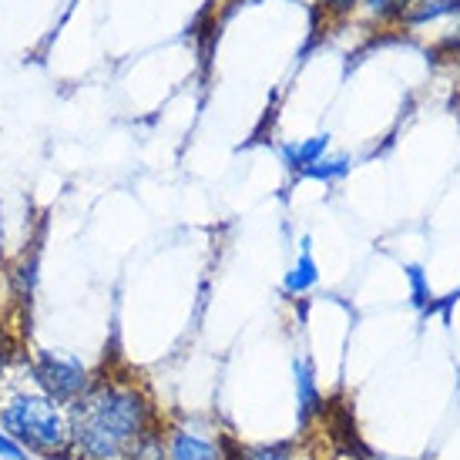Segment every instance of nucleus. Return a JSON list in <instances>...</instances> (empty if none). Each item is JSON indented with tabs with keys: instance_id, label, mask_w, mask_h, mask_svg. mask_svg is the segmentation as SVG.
Segmentation results:
<instances>
[{
	"instance_id": "3",
	"label": "nucleus",
	"mask_w": 460,
	"mask_h": 460,
	"mask_svg": "<svg viewBox=\"0 0 460 460\" xmlns=\"http://www.w3.org/2000/svg\"><path fill=\"white\" fill-rule=\"evenodd\" d=\"M27 373L31 384L38 386L40 394H48L51 400L71 407L75 400L88 394V386L94 384V373L81 357L65 353V349H38L27 359Z\"/></svg>"
},
{
	"instance_id": "5",
	"label": "nucleus",
	"mask_w": 460,
	"mask_h": 460,
	"mask_svg": "<svg viewBox=\"0 0 460 460\" xmlns=\"http://www.w3.org/2000/svg\"><path fill=\"white\" fill-rule=\"evenodd\" d=\"M293 380H296V420H299V427H309V420L323 407V394H320V384H316V367L306 357H296Z\"/></svg>"
},
{
	"instance_id": "12",
	"label": "nucleus",
	"mask_w": 460,
	"mask_h": 460,
	"mask_svg": "<svg viewBox=\"0 0 460 460\" xmlns=\"http://www.w3.org/2000/svg\"><path fill=\"white\" fill-rule=\"evenodd\" d=\"M410 282H413V293H417V303H423V276H420V269L417 266H410Z\"/></svg>"
},
{
	"instance_id": "2",
	"label": "nucleus",
	"mask_w": 460,
	"mask_h": 460,
	"mask_svg": "<svg viewBox=\"0 0 460 460\" xmlns=\"http://www.w3.org/2000/svg\"><path fill=\"white\" fill-rule=\"evenodd\" d=\"M0 430L11 434L38 460H71V413L65 403L27 386H11L0 394Z\"/></svg>"
},
{
	"instance_id": "10",
	"label": "nucleus",
	"mask_w": 460,
	"mask_h": 460,
	"mask_svg": "<svg viewBox=\"0 0 460 460\" xmlns=\"http://www.w3.org/2000/svg\"><path fill=\"white\" fill-rule=\"evenodd\" d=\"M346 172H349V158H320V162L309 165L303 175H306V179H320V181H336V179H343Z\"/></svg>"
},
{
	"instance_id": "13",
	"label": "nucleus",
	"mask_w": 460,
	"mask_h": 460,
	"mask_svg": "<svg viewBox=\"0 0 460 460\" xmlns=\"http://www.w3.org/2000/svg\"><path fill=\"white\" fill-rule=\"evenodd\" d=\"M330 4H336V7H343V4H353V0H330Z\"/></svg>"
},
{
	"instance_id": "6",
	"label": "nucleus",
	"mask_w": 460,
	"mask_h": 460,
	"mask_svg": "<svg viewBox=\"0 0 460 460\" xmlns=\"http://www.w3.org/2000/svg\"><path fill=\"white\" fill-rule=\"evenodd\" d=\"M320 282V269H316V259L309 252V243L303 245V256L296 259V266L286 272V279H282V289L289 296H303L306 289H313Z\"/></svg>"
},
{
	"instance_id": "9",
	"label": "nucleus",
	"mask_w": 460,
	"mask_h": 460,
	"mask_svg": "<svg viewBox=\"0 0 460 460\" xmlns=\"http://www.w3.org/2000/svg\"><path fill=\"white\" fill-rule=\"evenodd\" d=\"M232 460H299L296 444H256V447H232Z\"/></svg>"
},
{
	"instance_id": "11",
	"label": "nucleus",
	"mask_w": 460,
	"mask_h": 460,
	"mask_svg": "<svg viewBox=\"0 0 460 460\" xmlns=\"http://www.w3.org/2000/svg\"><path fill=\"white\" fill-rule=\"evenodd\" d=\"M0 460H31V454H27V450L21 447L11 434H4V430H0Z\"/></svg>"
},
{
	"instance_id": "4",
	"label": "nucleus",
	"mask_w": 460,
	"mask_h": 460,
	"mask_svg": "<svg viewBox=\"0 0 460 460\" xmlns=\"http://www.w3.org/2000/svg\"><path fill=\"white\" fill-rule=\"evenodd\" d=\"M165 460H232V444L199 423L165 427Z\"/></svg>"
},
{
	"instance_id": "7",
	"label": "nucleus",
	"mask_w": 460,
	"mask_h": 460,
	"mask_svg": "<svg viewBox=\"0 0 460 460\" xmlns=\"http://www.w3.org/2000/svg\"><path fill=\"white\" fill-rule=\"evenodd\" d=\"M326 145H330V138H326V135L306 138L303 145H286V148H282V155H286V165L296 168V172H306L309 165H316L323 155H326Z\"/></svg>"
},
{
	"instance_id": "1",
	"label": "nucleus",
	"mask_w": 460,
	"mask_h": 460,
	"mask_svg": "<svg viewBox=\"0 0 460 460\" xmlns=\"http://www.w3.org/2000/svg\"><path fill=\"white\" fill-rule=\"evenodd\" d=\"M71 460H131L162 427L152 394L135 376L102 373L71 407Z\"/></svg>"
},
{
	"instance_id": "8",
	"label": "nucleus",
	"mask_w": 460,
	"mask_h": 460,
	"mask_svg": "<svg viewBox=\"0 0 460 460\" xmlns=\"http://www.w3.org/2000/svg\"><path fill=\"white\" fill-rule=\"evenodd\" d=\"M460 7V0H396V13L403 21H427L437 13H447Z\"/></svg>"
}]
</instances>
